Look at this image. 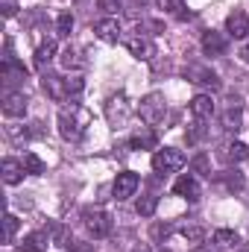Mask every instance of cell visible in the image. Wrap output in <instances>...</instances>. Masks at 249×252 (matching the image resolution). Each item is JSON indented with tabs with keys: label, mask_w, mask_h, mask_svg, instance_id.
<instances>
[{
	"label": "cell",
	"mask_w": 249,
	"mask_h": 252,
	"mask_svg": "<svg viewBox=\"0 0 249 252\" xmlns=\"http://www.w3.org/2000/svg\"><path fill=\"white\" fill-rule=\"evenodd\" d=\"M91 124V112L82 103H64L59 109V135L64 141H79L85 135V126Z\"/></svg>",
	"instance_id": "6da1fadb"
},
{
	"label": "cell",
	"mask_w": 249,
	"mask_h": 252,
	"mask_svg": "<svg viewBox=\"0 0 249 252\" xmlns=\"http://www.w3.org/2000/svg\"><path fill=\"white\" fill-rule=\"evenodd\" d=\"M138 115H141V121H144L147 126L161 124L164 115H167V100H164V94H158V91L147 94V97L138 103Z\"/></svg>",
	"instance_id": "7a4b0ae2"
},
{
	"label": "cell",
	"mask_w": 249,
	"mask_h": 252,
	"mask_svg": "<svg viewBox=\"0 0 249 252\" xmlns=\"http://www.w3.org/2000/svg\"><path fill=\"white\" fill-rule=\"evenodd\" d=\"M185 167V153L182 150H173V147H164V150H156L153 156V170L158 176H167V173H176Z\"/></svg>",
	"instance_id": "3957f363"
},
{
	"label": "cell",
	"mask_w": 249,
	"mask_h": 252,
	"mask_svg": "<svg viewBox=\"0 0 249 252\" xmlns=\"http://www.w3.org/2000/svg\"><path fill=\"white\" fill-rule=\"evenodd\" d=\"M82 223H85L88 235L97 238V241L112 235V217H109V211H103V208H85V211H82Z\"/></svg>",
	"instance_id": "277c9868"
},
{
	"label": "cell",
	"mask_w": 249,
	"mask_h": 252,
	"mask_svg": "<svg viewBox=\"0 0 249 252\" xmlns=\"http://www.w3.org/2000/svg\"><path fill=\"white\" fill-rule=\"evenodd\" d=\"M185 76L193 82V85H202V88H211V91H220V76L208 67V64H199V62H190L185 67Z\"/></svg>",
	"instance_id": "5b68a950"
},
{
	"label": "cell",
	"mask_w": 249,
	"mask_h": 252,
	"mask_svg": "<svg viewBox=\"0 0 249 252\" xmlns=\"http://www.w3.org/2000/svg\"><path fill=\"white\" fill-rule=\"evenodd\" d=\"M126 44V50L135 56V59H141V62H153L156 59V41L150 38V35H144V32H135V35H129L124 41Z\"/></svg>",
	"instance_id": "8992f818"
},
{
	"label": "cell",
	"mask_w": 249,
	"mask_h": 252,
	"mask_svg": "<svg viewBox=\"0 0 249 252\" xmlns=\"http://www.w3.org/2000/svg\"><path fill=\"white\" fill-rule=\"evenodd\" d=\"M41 85H44V91H47V97H50V100H56V103L70 100V79H67V76L47 73V70H44V79H41Z\"/></svg>",
	"instance_id": "52a82bcc"
},
{
	"label": "cell",
	"mask_w": 249,
	"mask_h": 252,
	"mask_svg": "<svg viewBox=\"0 0 249 252\" xmlns=\"http://www.w3.org/2000/svg\"><path fill=\"white\" fill-rule=\"evenodd\" d=\"M249 158V147L244 141H226V144H220V150H217V161H223V164H241V161H247Z\"/></svg>",
	"instance_id": "ba28073f"
},
{
	"label": "cell",
	"mask_w": 249,
	"mask_h": 252,
	"mask_svg": "<svg viewBox=\"0 0 249 252\" xmlns=\"http://www.w3.org/2000/svg\"><path fill=\"white\" fill-rule=\"evenodd\" d=\"M3 115L6 118H24L27 115V97L21 94V91H3Z\"/></svg>",
	"instance_id": "9c48e42d"
},
{
	"label": "cell",
	"mask_w": 249,
	"mask_h": 252,
	"mask_svg": "<svg viewBox=\"0 0 249 252\" xmlns=\"http://www.w3.org/2000/svg\"><path fill=\"white\" fill-rule=\"evenodd\" d=\"M94 32H97V38H103L106 44H118L121 41V21L118 18H100L97 24H94Z\"/></svg>",
	"instance_id": "30bf717a"
},
{
	"label": "cell",
	"mask_w": 249,
	"mask_h": 252,
	"mask_svg": "<svg viewBox=\"0 0 249 252\" xmlns=\"http://www.w3.org/2000/svg\"><path fill=\"white\" fill-rule=\"evenodd\" d=\"M138 173H132V170H124V173H118V179H115V199L121 202V199H129V196H135V190H138Z\"/></svg>",
	"instance_id": "8fae6325"
},
{
	"label": "cell",
	"mask_w": 249,
	"mask_h": 252,
	"mask_svg": "<svg viewBox=\"0 0 249 252\" xmlns=\"http://www.w3.org/2000/svg\"><path fill=\"white\" fill-rule=\"evenodd\" d=\"M173 193H176V196H182V199H187V202H196V199L202 196V188H199L196 176L185 173V176H179V179L173 182Z\"/></svg>",
	"instance_id": "7c38bea8"
},
{
	"label": "cell",
	"mask_w": 249,
	"mask_h": 252,
	"mask_svg": "<svg viewBox=\"0 0 249 252\" xmlns=\"http://www.w3.org/2000/svg\"><path fill=\"white\" fill-rule=\"evenodd\" d=\"M214 112H217V103H214L211 94H196L190 100V115L196 121H208V118H214Z\"/></svg>",
	"instance_id": "4fadbf2b"
},
{
	"label": "cell",
	"mask_w": 249,
	"mask_h": 252,
	"mask_svg": "<svg viewBox=\"0 0 249 252\" xmlns=\"http://www.w3.org/2000/svg\"><path fill=\"white\" fill-rule=\"evenodd\" d=\"M226 32H229L232 38H247V35H249V18H247V12L235 9V12L226 18Z\"/></svg>",
	"instance_id": "5bb4252c"
},
{
	"label": "cell",
	"mask_w": 249,
	"mask_h": 252,
	"mask_svg": "<svg viewBox=\"0 0 249 252\" xmlns=\"http://www.w3.org/2000/svg\"><path fill=\"white\" fill-rule=\"evenodd\" d=\"M226 47H229V41H226L223 32H217V30L202 32V50H205L208 56H220V53H226Z\"/></svg>",
	"instance_id": "9a60e30c"
},
{
	"label": "cell",
	"mask_w": 249,
	"mask_h": 252,
	"mask_svg": "<svg viewBox=\"0 0 249 252\" xmlns=\"http://www.w3.org/2000/svg\"><path fill=\"white\" fill-rule=\"evenodd\" d=\"M0 173H3V182H6V185H18V182L24 179L27 167H24V161H18V158H3Z\"/></svg>",
	"instance_id": "2e32d148"
},
{
	"label": "cell",
	"mask_w": 249,
	"mask_h": 252,
	"mask_svg": "<svg viewBox=\"0 0 249 252\" xmlns=\"http://www.w3.org/2000/svg\"><path fill=\"white\" fill-rule=\"evenodd\" d=\"M129 147L132 150H156L158 147V135L150 129V126H141V132H135L129 138Z\"/></svg>",
	"instance_id": "e0dca14e"
},
{
	"label": "cell",
	"mask_w": 249,
	"mask_h": 252,
	"mask_svg": "<svg viewBox=\"0 0 249 252\" xmlns=\"http://www.w3.org/2000/svg\"><path fill=\"white\" fill-rule=\"evenodd\" d=\"M53 56H56V41L53 38H47V41H41L38 47H35V59H32V64H35V70H47V64L53 62Z\"/></svg>",
	"instance_id": "ac0fdd59"
},
{
	"label": "cell",
	"mask_w": 249,
	"mask_h": 252,
	"mask_svg": "<svg viewBox=\"0 0 249 252\" xmlns=\"http://www.w3.org/2000/svg\"><path fill=\"white\" fill-rule=\"evenodd\" d=\"M0 76H3L6 85H12V82H24V79H27V67H24L21 62H15V59H3Z\"/></svg>",
	"instance_id": "d6986e66"
},
{
	"label": "cell",
	"mask_w": 249,
	"mask_h": 252,
	"mask_svg": "<svg viewBox=\"0 0 249 252\" xmlns=\"http://www.w3.org/2000/svg\"><path fill=\"white\" fill-rule=\"evenodd\" d=\"M241 126H244V109H241L238 103H232V106L223 112V129H226V132H241Z\"/></svg>",
	"instance_id": "ffe728a7"
},
{
	"label": "cell",
	"mask_w": 249,
	"mask_h": 252,
	"mask_svg": "<svg viewBox=\"0 0 249 252\" xmlns=\"http://www.w3.org/2000/svg\"><path fill=\"white\" fill-rule=\"evenodd\" d=\"M47 244H50L47 232H30V235L24 238V244H21V252H44Z\"/></svg>",
	"instance_id": "44dd1931"
},
{
	"label": "cell",
	"mask_w": 249,
	"mask_h": 252,
	"mask_svg": "<svg viewBox=\"0 0 249 252\" xmlns=\"http://www.w3.org/2000/svg\"><path fill=\"white\" fill-rule=\"evenodd\" d=\"M126 115H129L126 97H124V94L112 97V100H109V121H112V124H124V121H126Z\"/></svg>",
	"instance_id": "7402d4cb"
},
{
	"label": "cell",
	"mask_w": 249,
	"mask_h": 252,
	"mask_svg": "<svg viewBox=\"0 0 249 252\" xmlns=\"http://www.w3.org/2000/svg\"><path fill=\"white\" fill-rule=\"evenodd\" d=\"M59 62H62L64 70H82V67H85V59H82L79 50H73V47H64L62 56H59Z\"/></svg>",
	"instance_id": "603a6c76"
},
{
	"label": "cell",
	"mask_w": 249,
	"mask_h": 252,
	"mask_svg": "<svg viewBox=\"0 0 249 252\" xmlns=\"http://www.w3.org/2000/svg\"><path fill=\"white\" fill-rule=\"evenodd\" d=\"M156 205H158V196H156V193H144V196H138L135 211H138L141 217H153V214H156Z\"/></svg>",
	"instance_id": "cb8c5ba5"
},
{
	"label": "cell",
	"mask_w": 249,
	"mask_h": 252,
	"mask_svg": "<svg viewBox=\"0 0 249 252\" xmlns=\"http://www.w3.org/2000/svg\"><path fill=\"white\" fill-rule=\"evenodd\" d=\"M214 244H217V247H238L241 238H238V232H232V229H217V232H214Z\"/></svg>",
	"instance_id": "d4e9b609"
},
{
	"label": "cell",
	"mask_w": 249,
	"mask_h": 252,
	"mask_svg": "<svg viewBox=\"0 0 249 252\" xmlns=\"http://www.w3.org/2000/svg\"><path fill=\"white\" fill-rule=\"evenodd\" d=\"M217 179H220L229 190H241L244 188V173H238V170H226V173H220Z\"/></svg>",
	"instance_id": "484cf974"
},
{
	"label": "cell",
	"mask_w": 249,
	"mask_h": 252,
	"mask_svg": "<svg viewBox=\"0 0 249 252\" xmlns=\"http://www.w3.org/2000/svg\"><path fill=\"white\" fill-rule=\"evenodd\" d=\"M24 167H27V173H32V176H41V173H44V161H41L35 153H27V156H24Z\"/></svg>",
	"instance_id": "4316f807"
},
{
	"label": "cell",
	"mask_w": 249,
	"mask_h": 252,
	"mask_svg": "<svg viewBox=\"0 0 249 252\" xmlns=\"http://www.w3.org/2000/svg\"><path fill=\"white\" fill-rule=\"evenodd\" d=\"M182 238L187 244H202L205 241V229L202 226H182Z\"/></svg>",
	"instance_id": "83f0119b"
},
{
	"label": "cell",
	"mask_w": 249,
	"mask_h": 252,
	"mask_svg": "<svg viewBox=\"0 0 249 252\" xmlns=\"http://www.w3.org/2000/svg\"><path fill=\"white\" fill-rule=\"evenodd\" d=\"M158 3V9H164V12H170V15H185L182 9H185V0H156Z\"/></svg>",
	"instance_id": "f1b7e54d"
},
{
	"label": "cell",
	"mask_w": 249,
	"mask_h": 252,
	"mask_svg": "<svg viewBox=\"0 0 249 252\" xmlns=\"http://www.w3.org/2000/svg\"><path fill=\"white\" fill-rule=\"evenodd\" d=\"M70 30H73V15H70V12H62V15L56 18V32H59V35H70Z\"/></svg>",
	"instance_id": "f546056e"
},
{
	"label": "cell",
	"mask_w": 249,
	"mask_h": 252,
	"mask_svg": "<svg viewBox=\"0 0 249 252\" xmlns=\"http://www.w3.org/2000/svg\"><path fill=\"white\" fill-rule=\"evenodd\" d=\"M190 167H193V173H199V176H211V164H208V156H196L193 161H190Z\"/></svg>",
	"instance_id": "4dcf8cb0"
},
{
	"label": "cell",
	"mask_w": 249,
	"mask_h": 252,
	"mask_svg": "<svg viewBox=\"0 0 249 252\" xmlns=\"http://www.w3.org/2000/svg\"><path fill=\"white\" fill-rule=\"evenodd\" d=\"M170 232H173V226H170V223H156L150 235H153V241H167V238H170Z\"/></svg>",
	"instance_id": "1f68e13d"
},
{
	"label": "cell",
	"mask_w": 249,
	"mask_h": 252,
	"mask_svg": "<svg viewBox=\"0 0 249 252\" xmlns=\"http://www.w3.org/2000/svg\"><path fill=\"white\" fill-rule=\"evenodd\" d=\"M15 232H18V217L15 214H6V244L15 241Z\"/></svg>",
	"instance_id": "d6a6232c"
},
{
	"label": "cell",
	"mask_w": 249,
	"mask_h": 252,
	"mask_svg": "<svg viewBox=\"0 0 249 252\" xmlns=\"http://www.w3.org/2000/svg\"><path fill=\"white\" fill-rule=\"evenodd\" d=\"M97 9H103L106 15H112V12L121 9V0H97Z\"/></svg>",
	"instance_id": "836d02e7"
},
{
	"label": "cell",
	"mask_w": 249,
	"mask_h": 252,
	"mask_svg": "<svg viewBox=\"0 0 249 252\" xmlns=\"http://www.w3.org/2000/svg\"><path fill=\"white\" fill-rule=\"evenodd\" d=\"M202 138H205V129H202V121H199L193 132H187V144H199Z\"/></svg>",
	"instance_id": "e575fe53"
},
{
	"label": "cell",
	"mask_w": 249,
	"mask_h": 252,
	"mask_svg": "<svg viewBox=\"0 0 249 252\" xmlns=\"http://www.w3.org/2000/svg\"><path fill=\"white\" fill-rule=\"evenodd\" d=\"M64 250H67V252H91V244H82V241H70Z\"/></svg>",
	"instance_id": "d590c367"
},
{
	"label": "cell",
	"mask_w": 249,
	"mask_h": 252,
	"mask_svg": "<svg viewBox=\"0 0 249 252\" xmlns=\"http://www.w3.org/2000/svg\"><path fill=\"white\" fill-rule=\"evenodd\" d=\"M15 12H18V3H15V0H3V15H6V18H12Z\"/></svg>",
	"instance_id": "8d00e7d4"
},
{
	"label": "cell",
	"mask_w": 249,
	"mask_h": 252,
	"mask_svg": "<svg viewBox=\"0 0 249 252\" xmlns=\"http://www.w3.org/2000/svg\"><path fill=\"white\" fill-rule=\"evenodd\" d=\"M193 252H220V247H217V244H214V247H211V244H196Z\"/></svg>",
	"instance_id": "74e56055"
},
{
	"label": "cell",
	"mask_w": 249,
	"mask_h": 252,
	"mask_svg": "<svg viewBox=\"0 0 249 252\" xmlns=\"http://www.w3.org/2000/svg\"><path fill=\"white\" fill-rule=\"evenodd\" d=\"M241 59L249 64V44H244V47H241Z\"/></svg>",
	"instance_id": "f35d334b"
},
{
	"label": "cell",
	"mask_w": 249,
	"mask_h": 252,
	"mask_svg": "<svg viewBox=\"0 0 249 252\" xmlns=\"http://www.w3.org/2000/svg\"><path fill=\"white\" fill-rule=\"evenodd\" d=\"M132 252H150V247H147V244H141V247H135Z\"/></svg>",
	"instance_id": "ab89813d"
},
{
	"label": "cell",
	"mask_w": 249,
	"mask_h": 252,
	"mask_svg": "<svg viewBox=\"0 0 249 252\" xmlns=\"http://www.w3.org/2000/svg\"><path fill=\"white\" fill-rule=\"evenodd\" d=\"M161 252H170V250H161Z\"/></svg>",
	"instance_id": "60d3db41"
}]
</instances>
